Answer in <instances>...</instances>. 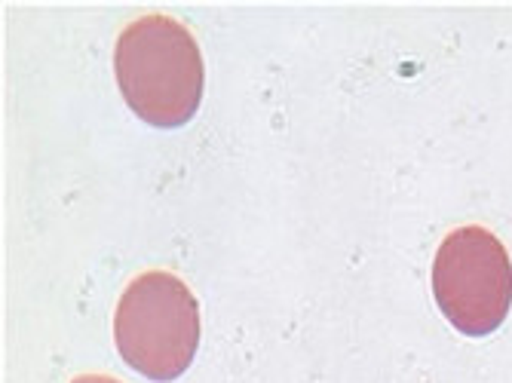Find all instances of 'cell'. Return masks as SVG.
Listing matches in <instances>:
<instances>
[{"instance_id":"6da1fadb","label":"cell","mask_w":512,"mask_h":383,"mask_svg":"<svg viewBox=\"0 0 512 383\" xmlns=\"http://www.w3.org/2000/svg\"><path fill=\"white\" fill-rule=\"evenodd\" d=\"M114 71L129 111L151 126H184L203 102L200 46L172 16L151 13L129 22L117 37Z\"/></svg>"},{"instance_id":"7a4b0ae2","label":"cell","mask_w":512,"mask_h":383,"mask_svg":"<svg viewBox=\"0 0 512 383\" xmlns=\"http://www.w3.org/2000/svg\"><path fill=\"white\" fill-rule=\"evenodd\" d=\"M114 341L129 368L151 380H175L200 347V304L175 273L135 276L114 313Z\"/></svg>"},{"instance_id":"3957f363","label":"cell","mask_w":512,"mask_h":383,"mask_svg":"<svg viewBox=\"0 0 512 383\" xmlns=\"http://www.w3.org/2000/svg\"><path fill=\"white\" fill-rule=\"evenodd\" d=\"M433 295L445 319L467 338H488L512 307V261L485 227H457L433 261Z\"/></svg>"},{"instance_id":"277c9868","label":"cell","mask_w":512,"mask_h":383,"mask_svg":"<svg viewBox=\"0 0 512 383\" xmlns=\"http://www.w3.org/2000/svg\"><path fill=\"white\" fill-rule=\"evenodd\" d=\"M71 383H120V380L102 377V374H83V377H77V380H71Z\"/></svg>"}]
</instances>
